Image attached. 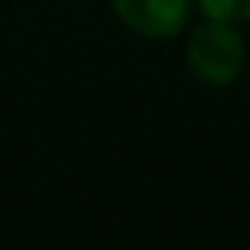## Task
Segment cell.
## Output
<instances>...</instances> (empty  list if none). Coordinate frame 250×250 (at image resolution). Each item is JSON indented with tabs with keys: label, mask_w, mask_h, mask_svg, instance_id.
<instances>
[{
	"label": "cell",
	"mask_w": 250,
	"mask_h": 250,
	"mask_svg": "<svg viewBox=\"0 0 250 250\" xmlns=\"http://www.w3.org/2000/svg\"><path fill=\"white\" fill-rule=\"evenodd\" d=\"M243 59H247L243 35L229 21H206L185 42L188 72L209 86H229L240 76Z\"/></svg>",
	"instance_id": "obj_1"
},
{
	"label": "cell",
	"mask_w": 250,
	"mask_h": 250,
	"mask_svg": "<svg viewBox=\"0 0 250 250\" xmlns=\"http://www.w3.org/2000/svg\"><path fill=\"white\" fill-rule=\"evenodd\" d=\"M113 11L144 38H175L188 24L192 0H113Z\"/></svg>",
	"instance_id": "obj_2"
},
{
	"label": "cell",
	"mask_w": 250,
	"mask_h": 250,
	"mask_svg": "<svg viewBox=\"0 0 250 250\" xmlns=\"http://www.w3.org/2000/svg\"><path fill=\"white\" fill-rule=\"evenodd\" d=\"M195 4L209 21H229V24L250 21V0H195Z\"/></svg>",
	"instance_id": "obj_3"
}]
</instances>
